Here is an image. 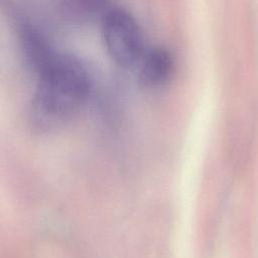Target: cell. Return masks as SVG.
<instances>
[{"label":"cell","mask_w":258,"mask_h":258,"mask_svg":"<svg viewBox=\"0 0 258 258\" xmlns=\"http://www.w3.org/2000/svg\"><path fill=\"white\" fill-rule=\"evenodd\" d=\"M36 76L32 119L39 128L49 129L64 123L89 95V73L75 56L55 53Z\"/></svg>","instance_id":"cell-1"},{"label":"cell","mask_w":258,"mask_h":258,"mask_svg":"<svg viewBox=\"0 0 258 258\" xmlns=\"http://www.w3.org/2000/svg\"><path fill=\"white\" fill-rule=\"evenodd\" d=\"M174 70L171 52L163 46H154L145 51L139 62V81L150 89L164 86Z\"/></svg>","instance_id":"cell-3"},{"label":"cell","mask_w":258,"mask_h":258,"mask_svg":"<svg viewBox=\"0 0 258 258\" xmlns=\"http://www.w3.org/2000/svg\"><path fill=\"white\" fill-rule=\"evenodd\" d=\"M67 3L68 8L75 12L91 13L101 7L102 0H63Z\"/></svg>","instance_id":"cell-5"},{"label":"cell","mask_w":258,"mask_h":258,"mask_svg":"<svg viewBox=\"0 0 258 258\" xmlns=\"http://www.w3.org/2000/svg\"><path fill=\"white\" fill-rule=\"evenodd\" d=\"M102 38L115 63L131 68L140 62L145 53L140 26L132 15L122 9H110L102 17Z\"/></svg>","instance_id":"cell-2"},{"label":"cell","mask_w":258,"mask_h":258,"mask_svg":"<svg viewBox=\"0 0 258 258\" xmlns=\"http://www.w3.org/2000/svg\"><path fill=\"white\" fill-rule=\"evenodd\" d=\"M20 41L23 55L36 75L56 53L51 49L46 39L34 28L24 27L21 31Z\"/></svg>","instance_id":"cell-4"}]
</instances>
